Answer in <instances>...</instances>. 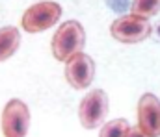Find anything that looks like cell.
<instances>
[{
    "label": "cell",
    "instance_id": "9c48e42d",
    "mask_svg": "<svg viewBox=\"0 0 160 137\" xmlns=\"http://www.w3.org/2000/svg\"><path fill=\"white\" fill-rule=\"evenodd\" d=\"M128 130H130L128 121H125V119H114V121L102 124V128L99 132V137H127Z\"/></svg>",
    "mask_w": 160,
    "mask_h": 137
},
{
    "label": "cell",
    "instance_id": "7a4b0ae2",
    "mask_svg": "<svg viewBox=\"0 0 160 137\" xmlns=\"http://www.w3.org/2000/svg\"><path fill=\"white\" fill-rule=\"evenodd\" d=\"M62 17V6L50 0L38 2L34 6H30L21 19V28L28 34H39L48 28H52L54 24H58Z\"/></svg>",
    "mask_w": 160,
    "mask_h": 137
},
{
    "label": "cell",
    "instance_id": "277c9868",
    "mask_svg": "<svg viewBox=\"0 0 160 137\" xmlns=\"http://www.w3.org/2000/svg\"><path fill=\"white\" fill-rule=\"evenodd\" d=\"M108 106H110L108 94L102 89H93L88 93L78 106V119L82 128L95 130L101 124H104V119L108 115Z\"/></svg>",
    "mask_w": 160,
    "mask_h": 137
},
{
    "label": "cell",
    "instance_id": "7c38bea8",
    "mask_svg": "<svg viewBox=\"0 0 160 137\" xmlns=\"http://www.w3.org/2000/svg\"><path fill=\"white\" fill-rule=\"evenodd\" d=\"M127 137H149V135H145V134H143V132L136 126V128H130V130H128Z\"/></svg>",
    "mask_w": 160,
    "mask_h": 137
},
{
    "label": "cell",
    "instance_id": "3957f363",
    "mask_svg": "<svg viewBox=\"0 0 160 137\" xmlns=\"http://www.w3.org/2000/svg\"><path fill=\"white\" fill-rule=\"evenodd\" d=\"M151 32H153V28H151L149 21L145 17H140V15H134V13L121 15L110 26L112 37L119 43H125V45L142 43L151 35Z\"/></svg>",
    "mask_w": 160,
    "mask_h": 137
},
{
    "label": "cell",
    "instance_id": "6da1fadb",
    "mask_svg": "<svg viewBox=\"0 0 160 137\" xmlns=\"http://www.w3.org/2000/svg\"><path fill=\"white\" fill-rule=\"evenodd\" d=\"M86 45V32L78 21H65L58 26L54 37H52V56L58 61H67L77 52H82Z\"/></svg>",
    "mask_w": 160,
    "mask_h": 137
},
{
    "label": "cell",
    "instance_id": "4fadbf2b",
    "mask_svg": "<svg viewBox=\"0 0 160 137\" xmlns=\"http://www.w3.org/2000/svg\"><path fill=\"white\" fill-rule=\"evenodd\" d=\"M157 35H158V37H160V24H158V26H157Z\"/></svg>",
    "mask_w": 160,
    "mask_h": 137
},
{
    "label": "cell",
    "instance_id": "52a82bcc",
    "mask_svg": "<svg viewBox=\"0 0 160 137\" xmlns=\"http://www.w3.org/2000/svg\"><path fill=\"white\" fill-rule=\"evenodd\" d=\"M138 128L149 137H160V100L153 93L142 94L138 102Z\"/></svg>",
    "mask_w": 160,
    "mask_h": 137
},
{
    "label": "cell",
    "instance_id": "ba28073f",
    "mask_svg": "<svg viewBox=\"0 0 160 137\" xmlns=\"http://www.w3.org/2000/svg\"><path fill=\"white\" fill-rule=\"evenodd\" d=\"M21 45V32L15 26L0 28V63L9 59Z\"/></svg>",
    "mask_w": 160,
    "mask_h": 137
},
{
    "label": "cell",
    "instance_id": "8992f818",
    "mask_svg": "<svg viewBox=\"0 0 160 137\" xmlns=\"http://www.w3.org/2000/svg\"><path fill=\"white\" fill-rule=\"evenodd\" d=\"M93 78H95V63L88 54L77 52L65 61V80L73 89L77 91L86 89L88 85H91Z\"/></svg>",
    "mask_w": 160,
    "mask_h": 137
},
{
    "label": "cell",
    "instance_id": "8fae6325",
    "mask_svg": "<svg viewBox=\"0 0 160 137\" xmlns=\"http://www.w3.org/2000/svg\"><path fill=\"white\" fill-rule=\"evenodd\" d=\"M106 4H108V7H110L112 11H116V13H123V11H127V9L130 7L128 0H106Z\"/></svg>",
    "mask_w": 160,
    "mask_h": 137
},
{
    "label": "cell",
    "instance_id": "30bf717a",
    "mask_svg": "<svg viewBox=\"0 0 160 137\" xmlns=\"http://www.w3.org/2000/svg\"><path fill=\"white\" fill-rule=\"evenodd\" d=\"M130 11L140 17H155L160 11V0H132L130 2Z\"/></svg>",
    "mask_w": 160,
    "mask_h": 137
},
{
    "label": "cell",
    "instance_id": "5b68a950",
    "mask_svg": "<svg viewBox=\"0 0 160 137\" xmlns=\"http://www.w3.org/2000/svg\"><path fill=\"white\" fill-rule=\"evenodd\" d=\"M2 134L4 137H26L30 128V109L28 106L13 98L2 109Z\"/></svg>",
    "mask_w": 160,
    "mask_h": 137
}]
</instances>
